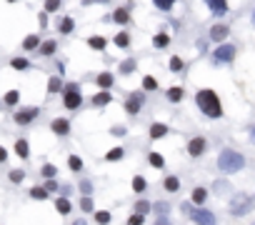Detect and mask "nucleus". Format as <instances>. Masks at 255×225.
<instances>
[{
	"instance_id": "1",
	"label": "nucleus",
	"mask_w": 255,
	"mask_h": 225,
	"mask_svg": "<svg viewBox=\"0 0 255 225\" xmlns=\"http://www.w3.org/2000/svg\"><path fill=\"white\" fill-rule=\"evenodd\" d=\"M195 103H198V108L205 112L208 118H220V115H223L220 100H218V95H215L213 90H198V95H195Z\"/></svg>"
},
{
	"instance_id": "2",
	"label": "nucleus",
	"mask_w": 255,
	"mask_h": 225,
	"mask_svg": "<svg viewBox=\"0 0 255 225\" xmlns=\"http://www.w3.org/2000/svg\"><path fill=\"white\" fill-rule=\"evenodd\" d=\"M218 165H220L223 173H238V170H243L245 158L240 153H235V150H223L220 158H218Z\"/></svg>"
},
{
	"instance_id": "3",
	"label": "nucleus",
	"mask_w": 255,
	"mask_h": 225,
	"mask_svg": "<svg viewBox=\"0 0 255 225\" xmlns=\"http://www.w3.org/2000/svg\"><path fill=\"white\" fill-rule=\"evenodd\" d=\"M65 108H80V90L75 88V85H68V90H65Z\"/></svg>"
},
{
	"instance_id": "4",
	"label": "nucleus",
	"mask_w": 255,
	"mask_h": 225,
	"mask_svg": "<svg viewBox=\"0 0 255 225\" xmlns=\"http://www.w3.org/2000/svg\"><path fill=\"white\" fill-rule=\"evenodd\" d=\"M250 210V198L248 195H238L235 200H233V205H230V213L233 215H243V213H248Z\"/></svg>"
},
{
	"instance_id": "5",
	"label": "nucleus",
	"mask_w": 255,
	"mask_h": 225,
	"mask_svg": "<svg viewBox=\"0 0 255 225\" xmlns=\"http://www.w3.org/2000/svg\"><path fill=\"white\" fill-rule=\"evenodd\" d=\"M233 58H235V48L233 45H220L215 50V60L218 63H230Z\"/></svg>"
},
{
	"instance_id": "6",
	"label": "nucleus",
	"mask_w": 255,
	"mask_h": 225,
	"mask_svg": "<svg viewBox=\"0 0 255 225\" xmlns=\"http://www.w3.org/2000/svg\"><path fill=\"white\" fill-rule=\"evenodd\" d=\"M140 105H143V95H140V93H133V95L128 98V103H125V110L130 112V115H135V112L140 110Z\"/></svg>"
},
{
	"instance_id": "7",
	"label": "nucleus",
	"mask_w": 255,
	"mask_h": 225,
	"mask_svg": "<svg viewBox=\"0 0 255 225\" xmlns=\"http://www.w3.org/2000/svg\"><path fill=\"white\" fill-rule=\"evenodd\" d=\"M190 213V218L195 220V223H215V215L213 213H208V210H188Z\"/></svg>"
},
{
	"instance_id": "8",
	"label": "nucleus",
	"mask_w": 255,
	"mask_h": 225,
	"mask_svg": "<svg viewBox=\"0 0 255 225\" xmlns=\"http://www.w3.org/2000/svg\"><path fill=\"white\" fill-rule=\"evenodd\" d=\"M203 150H205V140H203V138H193L190 145H188V153H190L193 158H198V155H203Z\"/></svg>"
},
{
	"instance_id": "9",
	"label": "nucleus",
	"mask_w": 255,
	"mask_h": 225,
	"mask_svg": "<svg viewBox=\"0 0 255 225\" xmlns=\"http://www.w3.org/2000/svg\"><path fill=\"white\" fill-rule=\"evenodd\" d=\"M35 115H38V110H35V108L20 110V112H15V123H30V120H35Z\"/></svg>"
},
{
	"instance_id": "10",
	"label": "nucleus",
	"mask_w": 255,
	"mask_h": 225,
	"mask_svg": "<svg viewBox=\"0 0 255 225\" xmlns=\"http://www.w3.org/2000/svg\"><path fill=\"white\" fill-rule=\"evenodd\" d=\"M208 5H210V10H213L215 15L228 13V3H225V0H208Z\"/></svg>"
},
{
	"instance_id": "11",
	"label": "nucleus",
	"mask_w": 255,
	"mask_h": 225,
	"mask_svg": "<svg viewBox=\"0 0 255 225\" xmlns=\"http://www.w3.org/2000/svg\"><path fill=\"white\" fill-rule=\"evenodd\" d=\"M50 128H53V133H58V135H68V133H70V123H68V120H60V118L53 120Z\"/></svg>"
},
{
	"instance_id": "12",
	"label": "nucleus",
	"mask_w": 255,
	"mask_h": 225,
	"mask_svg": "<svg viewBox=\"0 0 255 225\" xmlns=\"http://www.w3.org/2000/svg\"><path fill=\"white\" fill-rule=\"evenodd\" d=\"M98 85H100L103 90H108V88L113 85V75H110V73H100V75H98Z\"/></svg>"
},
{
	"instance_id": "13",
	"label": "nucleus",
	"mask_w": 255,
	"mask_h": 225,
	"mask_svg": "<svg viewBox=\"0 0 255 225\" xmlns=\"http://www.w3.org/2000/svg\"><path fill=\"white\" fill-rule=\"evenodd\" d=\"M225 35H228V28H225V25H215V28L210 30V38H213V40H223Z\"/></svg>"
},
{
	"instance_id": "14",
	"label": "nucleus",
	"mask_w": 255,
	"mask_h": 225,
	"mask_svg": "<svg viewBox=\"0 0 255 225\" xmlns=\"http://www.w3.org/2000/svg\"><path fill=\"white\" fill-rule=\"evenodd\" d=\"M168 133V128L163 125V123H153V128H150V138L153 140H158V138H163Z\"/></svg>"
},
{
	"instance_id": "15",
	"label": "nucleus",
	"mask_w": 255,
	"mask_h": 225,
	"mask_svg": "<svg viewBox=\"0 0 255 225\" xmlns=\"http://www.w3.org/2000/svg\"><path fill=\"white\" fill-rule=\"evenodd\" d=\"M88 45H90V48H95V50H105V38H100V35H93L90 40H88Z\"/></svg>"
},
{
	"instance_id": "16",
	"label": "nucleus",
	"mask_w": 255,
	"mask_h": 225,
	"mask_svg": "<svg viewBox=\"0 0 255 225\" xmlns=\"http://www.w3.org/2000/svg\"><path fill=\"white\" fill-rule=\"evenodd\" d=\"M108 103H110V93H108V90H103V93H98L93 98V105H108Z\"/></svg>"
},
{
	"instance_id": "17",
	"label": "nucleus",
	"mask_w": 255,
	"mask_h": 225,
	"mask_svg": "<svg viewBox=\"0 0 255 225\" xmlns=\"http://www.w3.org/2000/svg\"><path fill=\"white\" fill-rule=\"evenodd\" d=\"M168 43H170V38H168L165 33H158V35L153 38V45H155V48H165Z\"/></svg>"
},
{
	"instance_id": "18",
	"label": "nucleus",
	"mask_w": 255,
	"mask_h": 225,
	"mask_svg": "<svg viewBox=\"0 0 255 225\" xmlns=\"http://www.w3.org/2000/svg\"><path fill=\"white\" fill-rule=\"evenodd\" d=\"M58 28H60V33H65V35H68V33H73V28H75V23H73V18H63Z\"/></svg>"
},
{
	"instance_id": "19",
	"label": "nucleus",
	"mask_w": 255,
	"mask_h": 225,
	"mask_svg": "<svg viewBox=\"0 0 255 225\" xmlns=\"http://www.w3.org/2000/svg\"><path fill=\"white\" fill-rule=\"evenodd\" d=\"M15 153H18L20 158H28V153H30V150H28V140H18V143H15Z\"/></svg>"
},
{
	"instance_id": "20",
	"label": "nucleus",
	"mask_w": 255,
	"mask_h": 225,
	"mask_svg": "<svg viewBox=\"0 0 255 225\" xmlns=\"http://www.w3.org/2000/svg\"><path fill=\"white\" fill-rule=\"evenodd\" d=\"M178 188H180V180H178V178H173V175L165 178V190H168V193H175Z\"/></svg>"
},
{
	"instance_id": "21",
	"label": "nucleus",
	"mask_w": 255,
	"mask_h": 225,
	"mask_svg": "<svg viewBox=\"0 0 255 225\" xmlns=\"http://www.w3.org/2000/svg\"><path fill=\"white\" fill-rule=\"evenodd\" d=\"M168 98H170L173 103L183 100V88H178V85H175V88H170V90H168Z\"/></svg>"
},
{
	"instance_id": "22",
	"label": "nucleus",
	"mask_w": 255,
	"mask_h": 225,
	"mask_svg": "<svg viewBox=\"0 0 255 225\" xmlns=\"http://www.w3.org/2000/svg\"><path fill=\"white\" fill-rule=\"evenodd\" d=\"M55 208H58V213H60V215H68V213H70V203H68L65 198H58Z\"/></svg>"
},
{
	"instance_id": "23",
	"label": "nucleus",
	"mask_w": 255,
	"mask_h": 225,
	"mask_svg": "<svg viewBox=\"0 0 255 225\" xmlns=\"http://www.w3.org/2000/svg\"><path fill=\"white\" fill-rule=\"evenodd\" d=\"M123 158V148H113L110 153L105 155V160H110V163H115V160H120Z\"/></svg>"
},
{
	"instance_id": "24",
	"label": "nucleus",
	"mask_w": 255,
	"mask_h": 225,
	"mask_svg": "<svg viewBox=\"0 0 255 225\" xmlns=\"http://www.w3.org/2000/svg\"><path fill=\"white\" fill-rule=\"evenodd\" d=\"M68 165H70V170H75V173H80V170H83V160H80L78 155H73V158L68 160Z\"/></svg>"
},
{
	"instance_id": "25",
	"label": "nucleus",
	"mask_w": 255,
	"mask_h": 225,
	"mask_svg": "<svg viewBox=\"0 0 255 225\" xmlns=\"http://www.w3.org/2000/svg\"><path fill=\"white\" fill-rule=\"evenodd\" d=\"M40 40H38V35H28L25 38V50H33V48H38Z\"/></svg>"
},
{
	"instance_id": "26",
	"label": "nucleus",
	"mask_w": 255,
	"mask_h": 225,
	"mask_svg": "<svg viewBox=\"0 0 255 225\" xmlns=\"http://www.w3.org/2000/svg\"><path fill=\"white\" fill-rule=\"evenodd\" d=\"M30 195H33L35 200H45V198H48V190H45V188H33Z\"/></svg>"
},
{
	"instance_id": "27",
	"label": "nucleus",
	"mask_w": 255,
	"mask_h": 225,
	"mask_svg": "<svg viewBox=\"0 0 255 225\" xmlns=\"http://www.w3.org/2000/svg\"><path fill=\"white\" fill-rule=\"evenodd\" d=\"M40 53H43V55H53V53H55V43H53V40H45V43L40 45Z\"/></svg>"
},
{
	"instance_id": "28",
	"label": "nucleus",
	"mask_w": 255,
	"mask_h": 225,
	"mask_svg": "<svg viewBox=\"0 0 255 225\" xmlns=\"http://www.w3.org/2000/svg\"><path fill=\"white\" fill-rule=\"evenodd\" d=\"M205 198H208V193L203 190V188H195V193H193V203H198V205H200Z\"/></svg>"
},
{
	"instance_id": "29",
	"label": "nucleus",
	"mask_w": 255,
	"mask_h": 225,
	"mask_svg": "<svg viewBox=\"0 0 255 225\" xmlns=\"http://www.w3.org/2000/svg\"><path fill=\"white\" fill-rule=\"evenodd\" d=\"M145 185H148V183H145V180H143L140 175H138V178H133V190L143 193V190H145Z\"/></svg>"
},
{
	"instance_id": "30",
	"label": "nucleus",
	"mask_w": 255,
	"mask_h": 225,
	"mask_svg": "<svg viewBox=\"0 0 255 225\" xmlns=\"http://www.w3.org/2000/svg\"><path fill=\"white\" fill-rule=\"evenodd\" d=\"M128 43H130V40H128L125 33H118V35H115V45H118V48H128Z\"/></svg>"
},
{
	"instance_id": "31",
	"label": "nucleus",
	"mask_w": 255,
	"mask_h": 225,
	"mask_svg": "<svg viewBox=\"0 0 255 225\" xmlns=\"http://www.w3.org/2000/svg\"><path fill=\"white\" fill-rule=\"evenodd\" d=\"M10 65H13L15 70H25V68H30V63H28L25 58H15V60L10 63Z\"/></svg>"
},
{
	"instance_id": "32",
	"label": "nucleus",
	"mask_w": 255,
	"mask_h": 225,
	"mask_svg": "<svg viewBox=\"0 0 255 225\" xmlns=\"http://www.w3.org/2000/svg\"><path fill=\"white\" fill-rule=\"evenodd\" d=\"M60 88H63L60 78H50V83H48V90H50V93H60Z\"/></svg>"
},
{
	"instance_id": "33",
	"label": "nucleus",
	"mask_w": 255,
	"mask_h": 225,
	"mask_svg": "<svg viewBox=\"0 0 255 225\" xmlns=\"http://www.w3.org/2000/svg\"><path fill=\"white\" fill-rule=\"evenodd\" d=\"M150 165H155V168H163V165H165L163 155H158V153H150Z\"/></svg>"
},
{
	"instance_id": "34",
	"label": "nucleus",
	"mask_w": 255,
	"mask_h": 225,
	"mask_svg": "<svg viewBox=\"0 0 255 225\" xmlns=\"http://www.w3.org/2000/svg\"><path fill=\"white\" fill-rule=\"evenodd\" d=\"M143 88H145V90H155V88H158V83H155V78H150V75H148V78H145V80H143Z\"/></svg>"
},
{
	"instance_id": "35",
	"label": "nucleus",
	"mask_w": 255,
	"mask_h": 225,
	"mask_svg": "<svg viewBox=\"0 0 255 225\" xmlns=\"http://www.w3.org/2000/svg\"><path fill=\"white\" fill-rule=\"evenodd\" d=\"M170 70H173V73H180V70H183V60L173 58V60H170Z\"/></svg>"
},
{
	"instance_id": "36",
	"label": "nucleus",
	"mask_w": 255,
	"mask_h": 225,
	"mask_svg": "<svg viewBox=\"0 0 255 225\" xmlns=\"http://www.w3.org/2000/svg\"><path fill=\"white\" fill-rule=\"evenodd\" d=\"M173 3H175V0H155V5H158L160 10H170Z\"/></svg>"
},
{
	"instance_id": "37",
	"label": "nucleus",
	"mask_w": 255,
	"mask_h": 225,
	"mask_svg": "<svg viewBox=\"0 0 255 225\" xmlns=\"http://www.w3.org/2000/svg\"><path fill=\"white\" fill-rule=\"evenodd\" d=\"M120 70H123V73H133V70H135V60H125V63H120Z\"/></svg>"
},
{
	"instance_id": "38",
	"label": "nucleus",
	"mask_w": 255,
	"mask_h": 225,
	"mask_svg": "<svg viewBox=\"0 0 255 225\" xmlns=\"http://www.w3.org/2000/svg\"><path fill=\"white\" fill-rule=\"evenodd\" d=\"M118 23H128V10H115V15H113Z\"/></svg>"
},
{
	"instance_id": "39",
	"label": "nucleus",
	"mask_w": 255,
	"mask_h": 225,
	"mask_svg": "<svg viewBox=\"0 0 255 225\" xmlns=\"http://www.w3.org/2000/svg\"><path fill=\"white\" fill-rule=\"evenodd\" d=\"M5 103H8V105H15V103H18V93H15V90H10V93L5 95Z\"/></svg>"
},
{
	"instance_id": "40",
	"label": "nucleus",
	"mask_w": 255,
	"mask_h": 225,
	"mask_svg": "<svg viewBox=\"0 0 255 225\" xmlns=\"http://www.w3.org/2000/svg\"><path fill=\"white\" fill-rule=\"evenodd\" d=\"M55 173H58V170H55V165H45V168H43V175H45V178H53Z\"/></svg>"
},
{
	"instance_id": "41",
	"label": "nucleus",
	"mask_w": 255,
	"mask_h": 225,
	"mask_svg": "<svg viewBox=\"0 0 255 225\" xmlns=\"http://www.w3.org/2000/svg\"><path fill=\"white\" fill-rule=\"evenodd\" d=\"M23 178H25V175H23V170H13V173H10V180H13V183H20Z\"/></svg>"
},
{
	"instance_id": "42",
	"label": "nucleus",
	"mask_w": 255,
	"mask_h": 225,
	"mask_svg": "<svg viewBox=\"0 0 255 225\" xmlns=\"http://www.w3.org/2000/svg\"><path fill=\"white\" fill-rule=\"evenodd\" d=\"M128 223H130V225H138V223H143V213H135V215H130V218H128Z\"/></svg>"
},
{
	"instance_id": "43",
	"label": "nucleus",
	"mask_w": 255,
	"mask_h": 225,
	"mask_svg": "<svg viewBox=\"0 0 255 225\" xmlns=\"http://www.w3.org/2000/svg\"><path fill=\"white\" fill-rule=\"evenodd\" d=\"M60 8V0H48L45 3V10H58Z\"/></svg>"
},
{
	"instance_id": "44",
	"label": "nucleus",
	"mask_w": 255,
	"mask_h": 225,
	"mask_svg": "<svg viewBox=\"0 0 255 225\" xmlns=\"http://www.w3.org/2000/svg\"><path fill=\"white\" fill-rule=\"evenodd\" d=\"M135 210L145 215V213H148V210H150V205H148V203H138V205H135Z\"/></svg>"
},
{
	"instance_id": "45",
	"label": "nucleus",
	"mask_w": 255,
	"mask_h": 225,
	"mask_svg": "<svg viewBox=\"0 0 255 225\" xmlns=\"http://www.w3.org/2000/svg\"><path fill=\"white\" fill-rule=\"evenodd\" d=\"M95 220H98V223H108V220H110V213H98Z\"/></svg>"
},
{
	"instance_id": "46",
	"label": "nucleus",
	"mask_w": 255,
	"mask_h": 225,
	"mask_svg": "<svg viewBox=\"0 0 255 225\" xmlns=\"http://www.w3.org/2000/svg\"><path fill=\"white\" fill-rule=\"evenodd\" d=\"M80 208H83L85 213H88V210H93V200H90V198H85V200L80 203Z\"/></svg>"
},
{
	"instance_id": "47",
	"label": "nucleus",
	"mask_w": 255,
	"mask_h": 225,
	"mask_svg": "<svg viewBox=\"0 0 255 225\" xmlns=\"http://www.w3.org/2000/svg\"><path fill=\"white\" fill-rule=\"evenodd\" d=\"M45 190H48V193H50V190H58V183H55V180H48V183H45Z\"/></svg>"
},
{
	"instance_id": "48",
	"label": "nucleus",
	"mask_w": 255,
	"mask_h": 225,
	"mask_svg": "<svg viewBox=\"0 0 255 225\" xmlns=\"http://www.w3.org/2000/svg\"><path fill=\"white\" fill-rule=\"evenodd\" d=\"M110 133H113V135H125V128H123V125H115Z\"/></svg>"
},
{
	"instance_id": "49",
	"label": "nucleus",
	"mask_w": 255,
	"mask_h": 225,
	"mask_svg": "<svg viewBox=\"0 0 255 225\" xmlns=\"http://www.w3.org/2000/svg\"><path fill=\"white\" fill-rule=\"evenodd\" d=\"M155 210H158V213H165V210H168V203H158Z\"/></svg>"
},
{
	"instance_id": "50",
	"label": "nucleus",
	"mask_w": 255,
	"mask_h": 225,
	"mask_svg": "<svg viewBox=\"0 0 255 225\" xmlns=\"http://www.w3.org/2000/svg\"><path fill=\"white\" fill-rule=\"evenodd\" d=\"M5 158H8V153H5V148H3V145H0V163H3Z\"/></svg>"
},
{
	"instance_id": "51",
	"label": "nucleus",
	"mask_w": 255,
	"mask_h": 225,
	"mask_svg": "<svg viewBox=\"0 0 255 225\" xmlns=\"http://www.w3.org/2000/svg\"><path fill=\"white\" fill-rule=\"evenodd\" d=\"M253 140H255V128H253Z\"/></svg>"
},
{
	"instance_id": "52",
	"label": "nucleus",
	"mask_w": 255,
	"mask_h": 225,
	"mask_svg": "<svg viewBox=\"0 0 255 225\" xmlns=\"http://www.w3.org/2000/svg\"><path fill=\"white\" fill-rule=\"evenodd\" d=\"M85 3H93V0H85ZM103 3H105V0H103Z\"/></svg>"
},
{
	"instance_id": "53",
	"label": "nucleus",
	"mask_w": 255,
	"mask_h": 225,
	"mask_svg": "<svg viewBox=\"0 0 255 225\" xmlns=\"http://www.w3.org/2000/svg\"><path fill=\"white\" fill-rule=\"evenodd\" d=\"M253 23H255V13H253Z\"/></svg>"
},
{
	"instance_id": "54",
	"label": "nucleus",
	"mask_w": 255,
	"mask_h": 225,
	"mask_svg": "<svg viewBox=\"0 0 255 225\" xmlns=\"http://www.w3.org/2000/svg\"><path fill=\"white\" fill-rule=\"evenodd\" d=\"M8 3H15V0H8Z\"/></svg>"
}]
</instances>
